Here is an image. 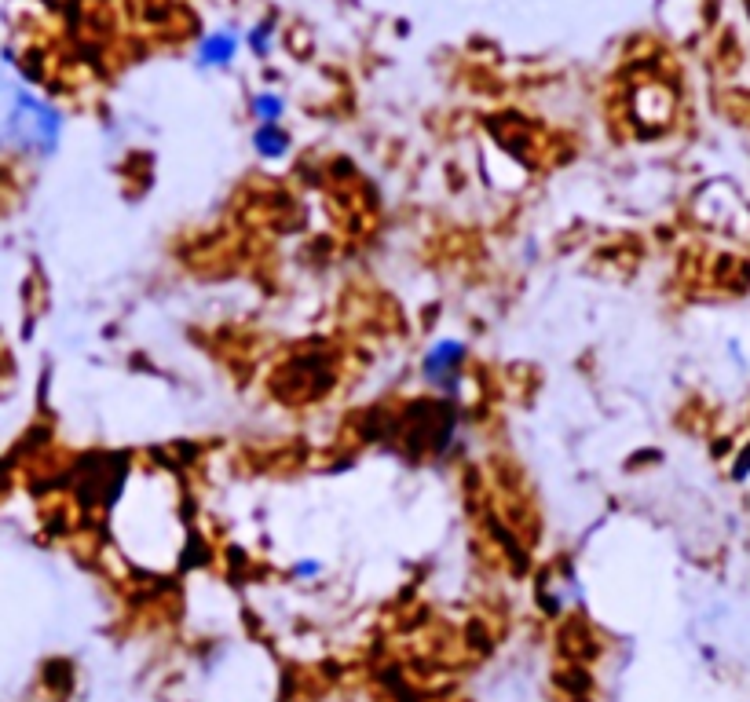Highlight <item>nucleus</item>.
Listing matches in <instances>:
<instances>
[{
  "instance_id": "obj_1",
  "label": "nucleus",
  "mask_w": 750,
  "mask_h": 702,
  "mask_svg": "<svg viewBox=\"0 0 750 702\" xmlns=\"http://www.w3.org/2000/svg\"><path fill=\"white\" fill-rule=\"evenodd\" d=\"M4 132L15 143V150L52 154L59 147V136H63V117H59L55 107H48L44 99L30 96V92H19V96L11 99L8 114H4Z\"/></svg>"
},
{
  "instance_id": "obj_8",
  "label": "nucleus",
  "mask_w": 750,
  "mask_h": 702,
  "mask_svg": "<svg viewBox=\"0 0 750 702\" xmlns=\"http://www.w3.org/2000/svg\"><path fill=\"white\" fill-rule=\"evenodd\" d=\"M279 41H282V30L275 19H257L246 30V52L253 55V59H271V55L279 52Z\"/></svg>"
},
{
  "instance_id": "obj_4",
  "label": "nucleus",
  "mask_w": 750,
  "mask_h": 702,
  "mask_svg": "<svg viewBox=\"0 0 750 702\" xmlns=\"http://www.w3.org/2000/svg\"><path fill=\"white\" fill-rule=\"evenodd\" d=\"M659 26L674 41H692L707 26V0H663L659 4Z\"/></svg>"
},
{
  "instance_id": "obj_6",
  "label": "nucleus",
  "mask_w": 750,
  "mask_h": 702,
  "mask_svg": "<svg viewBox=\"0 0 750 702\" xmlns=\"http://www.w3.org/2000/svg\"><path fill=\"white\" fill-rule=\"evenodd\" d=\"M670 96V88L659 85V81H644V85L633 88V121L637 125H666L670 121V114H674V107H655V99H666Z\"/></svg>"
},
{
  "instance_id": "obj_9",
  "label": "nucleus",
  "mask_w": 750,
  "mask_h": 702,
  "mask_svg": "<svg viewBox=\"0 0 750 702\" xmlns=\"http://www.w3.org/2000/svg\"><path fill=\"white\" fill-rule=\"evenodd\" d=\"M319 575H322V564H319V560H311V556H308V560H297V564H293V578H297V582H315Z\"/></svg>"
},
{
  "instance_id": "obj_3",
  "label": "nucleus",
  "mask_w": 750,
  "mask_h": 702,
  "mask_svg": "<svg viewBox=\"0 0 750 702\" xmlns=\"http://www.w3.org/2000/svg\"><path fill=\"white\" fill-rule=\"evenodd\" d=\"M242 52H246V30H238V26H213L194 44V66L198 70H231Z\"/></svg>"
},
{
  "instance_id": "obj_2",
  "label": "nucleus",
  "mask_w": 750,
  "mask_h": 702,
  "mask_svg": "<svg viewBox=\"0 0 750 702\" xmlns=\"http://www.w3.org/2000/svg\"><path fill=\"white\" fill-rule=\"evenodd\" d=\"M465 366H469V344L458 337H436L421 351L418 373L436 392L450 395V399H465V381H469Z\"/></svg>"
},
{
  "instance_id": "obj_7",
  "label": "nucleus",
  "mask_w": 750,
  "mask_h": 702,
  "mask_svg": "<svg viewBox=\"0 0 750 702\" xmlns=\"http://www.w3.org/2000/svg\"><path fill=\"white\" fill-rule=\"evenodd\" d=\"M290 99L282 96L279 88H253L249 92V117L253 125H282Z\"/></svg>"
},
{
  "instance_id": "obj_5",
  "label": "nucleus",
  "mask_w": 750,
  "mask_h": 702,
  "mask_svg": "<svg viewBox=\"0 0 750 702\" xmlns=\"http://www.w3.org/2000/svg\"><path fill=\"white\" fill-rule=\"evenodd\" d=\"M253 154L268 165H279L293 154V132L286 125H253Z\"/></svg>"
}]
</instances>
